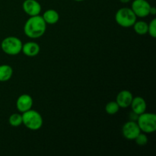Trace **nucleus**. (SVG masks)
Instances as JSON below:
<instances>
[{
  "mask_svg": "<svg viewBox=\"0 0 156 156\" xmlns=\"http://www.w3.org/2000/svg\"><path fill=\"white\" fill-rule=\"evenodd\" d=\"M40 50H41L40 46L37 43L27 42L22 46L21 51L27 56L33 57V56H37L40 53Z\"/></svg>",
  "mask_w": 156,
  "mask_h": 156,
  "instance_id": "obj_12",
  "label": "nucleus"
},
{
  "mask_svg": "<svg viewBox=\"0 0 156 156\" xmlns=\"http://www.w3.org/2000/svg\"><path fill=\"white\" fill-rule=\"evenodd\" d=\"M137 123L141 131L146 133H152L156 130V115L153 113L144 112L138 116Z\"/></svg>",
  "mask_w": 156,
  "mask_h": 156,
  "instance_id": "obj_4",
  "label": "nucleus"
},
{
  "mask_svg": "<svg viewBox=\"0 0 156 156\" xmlns=\"http://www.w3.org/2000/svg\"><path fill=\"white\" fill-rule=\"evenodd\" d=\"M133 98V96L130 91L123 90L117 94L116 102L118 104L120 108H126L130 106Z\"/></svg>",
  "mask_w": 156,
  "mask_h": 156,
  "instance_id": "obj_10",
  "label": "nucleus"
},
{
  "mask_svg": "<svg viewBox=\"0 0 156 156\" xmlns=\"http://www.w3.org/2000/svg\"><path fill=\"white\" fill-rule=\"evenodd\" d=\"M47 24L41 15L30 16L24 24V31L27 37L30 38H39L44 34Z\"/></svg>",
  "mask_w": 156,
  "mask_h": 156,
  "instance_id": "obj_1",
  "label": "nucleus"
},
{
  "mask_svg": "<svg viewBox=\"0 0 156 156\" xmlns=\"http://www.w3.org/2000/svg\"><path fill=\"white\" fill-rule=\"evenodd\" d=\"M9 122L11 126L18 127L22 124V115L20 114H13L10 116Z\"/></svg>",
  "mask_w": 156,
  "mask_h": 156,
  "instance_id": "obj_16",
  "label": "nucleus"
},
{
  "mask_svg": "<svg viewBox=\"0 0 156 156\" xmlns=\"http://www.w3.org/2000/svg\"><path fill=\"white\" fill-rule=\"evenodd\" d=\"M120 110V107H119L118 104L116 101H111L109 103L107 104L105 106V111L108 113L110 115H114L116 114Z\"/></svg>",
  "mask_w": 156,
  "mask_h": 156,
  "instance_id": "obj_17",
  "label": "nucleus"
},
{
  "mask_svg": "<svg viewBox=\"0 0 156 156\" xmlns=\"http://www.w3.org/2000/svg\"><path fill=\"white\" fill-rule=\"evenodd\" d=\"M32 106H33V99L29 94H21L18 97L16 101L17 108L21 113L29 111L31 109Z\"/></svg>",
  "mask_w": 156,
  "mask_h": 156,
  "instance_id": "obj_9",
  "label": "nucleus"
},
{
  "mask_svg": "<svg viewBox=\"0 0 156 156\" xmlns=\"http://www.w3.org/2000/svg\"><path fill=\"white\" fill-rule=\"evenodd\" d=\"M74 1H76V2H82V1H84V0H74Z\"/></svg>",
  "mask_w": 156,
  "mask_h": 156,
  "instance_id": "obj_22",
  "label": "nucleus"
},
{
  "mask_svg": "<svg viewBox=\"0 0 156 156\" xmlns=\"http://www.w3.org/2000/svg\"><path fill=\"white\" fill-rule=\"evenodd\" d=\"M22 42L16 37H8L1 43V48L5 53L15 56L20 53L22 50Z\"/></svg>",
  "mask_w": 156,
  "mask_h": 156,
  "instance_id": "obj_5",
  "label": "nucleus"
},
{
  "mask_svg": "<svg viewBox=\"0 0 156 156\" xmlns=\"http://www.w3.org/2000/svg\"><path fill=\"white\" fill-rule=\"evenodd\" d=\"M136 15L129 8H121L115 15L116 22L123 27H132L136 21Z\"/></svg>",
  "mask_w": 156,
  "mask_h": 156,
  "instance_id": "obj_3",
  "label": "nucleus"
},
{
  "mask_svg": "<svg viewBox=\"0 0 156 156\" xmlns=\"http://www.w3.org/2000/svg\"><path fill=\"white\" fill-rule=\"evenodd\" d=\"M13 74L12 68L9 65L0 66V82H6L12 78Z\"/></svg>",
  "mask_w": 156,
  "mask_h": 156,
  "instance_id": "obj_14",
  "label": "nucleus"
},
{
  "mask_svg": "<svg viewBox=\"0 0 156 156\" xmlns=\"http://www.w3.org/2000/svg\"><path fill=\"white\" fill-rule=\"evenodd\" d=\"M148 33L152 37H156V19L154 18L151 22L148 24Z\"/></svg>",
  "mask_w": 156,
  "mask_h": 156,
  "instance_id": "obj_19",
  "label": "nucleus"
},
{
  "mask_svg": "<svg viewBox=\"0 0 156 156\" xmlns=\"http://www.w3.org/2000/svg\"><path fill=\"white\" fill-rule=\"evenodd\" d=\"M133 26L135 32L138 34L144 35L148 33V24L146 21H136Z\"/></svg>",
  "mask_w": 156,
  "mask_h": 156,
  "instance_id": "obj_15",
  "label": "nucleus"
},
{
  "mask_svg": "<svg viewBox=\"0 0 156 156\" xmlns=\"http://www.w3.org/2000/svg\"><path fill=\"white\" fill-rule=\"evenodd\" d=\"M134 140H135L137 145L141 146H146L148 143L147 136L144 133H141L136 137V139Z\"/></svg>",
  "mask_w": 156,
  "mask_h": 156,
  "instance_id": "obj_18",
  "label": "nucleus"
},
{
  "mask_svg": "<svg viewBox=\"0 0 156 156\" xmlns=\"http://www.w3.org/2000/svg\"><path fill=\"white\" fill-rule=\"evenodd\" d=\"M150 4L146 0H134L131 9L136 17L146 18L150 15Z\"/></svg>",
  "mask_w": 156,
  "mask_h": 156,
  "instance_id": "obj_6",
  "label": "nucleus"
},
{
  "mask_svg": "<svg viewBox=\"0 0 156 156\" xmlns=\"http://www.w3.org/2000/svg\"><path fill=\"white\" fill-rule=\"evenodd\" d=\"M133 112L137 115L143 114L146 111V102L142 97H136L133 98L130 105Z\"/></svg>",
  "mask_w": 156,
  "mask_h": 156,
  "instance_id": "obj_11",
  "label": "nucleus"
},
{
  "mask_svg": "<svg viewBox=\"0 0 156 156\" xmlns=\"http://www.w3.org/2000/svg\"><path fill=\"white\" fill-rule=\"evenodd\" d=\"M22 7L24 12L30 16L40 15L41 12V5L37 0H24Z\"/></svg>",
  "mask_w": 156,
  "mask_h": 156,
  "instance_id": "obj_8",
  "label": "nucleus"
},
{
  "mask_svg": "<svg viewBox=\"0 0 156 156\" xmlns=\"http://www.w3.org/2000/svg\"><path fill=\"white\" fill-rule=\"evenodd\" d=\"M42 18H44L46 24H54L58 22L59 19V15L56 10L53 9H49L46 11L43 15Z\"/></svg>",
  "mask_w": 156,
  "mask_h": 156,
  "instance_id": "obj_13",
  "label": "nucleus"
},
{
  "mask_svg": "<svg viewBox=\"0 0 156 156\" xmlns=\"http://www.w3.org/2000/svg\"><path fill=\"white\" fill-rule=\"evenodd\" d=\"M122 3H128L131 1V0H120Z\"/></svg>",
  "mask_w": 156,
  "mask_h": 156,
  "instance_id": "obj_21",
  "label": "nucleus"
},
{
  "mask_svg": "<svg viewBox=\"0 0 156 156\" xmlns=\"http://www.w3.org/2000/svg\"><path fill=\"white\" fill-rule=\"evenodd\" d=\"M22 123L31 130H37L43 125V118L41 114L34 110L22 113Z\"/></svg>",
  "mask_w": 156,
  "mask_h": 156,
  "instance_id": "obj_2",
  "label": "nucleus"
},
{
  "mask_svg": "<svg viewBox=\"0 0 156 156\" xmlns=\"http://www.w3.org/2000/svg\"><path fill=\"white\" fill-rule=\"evenodd\" d=\"M155 14H156V9L155 7H152V6H151V8H150V15H155Z\"/></svg>",
  "mask_w": 156,
  "mask_h": 156,
  "instance_id": "obj_20",
  "label": "nucleus"
},
{
  "mask_svg": "<svg viewBox=\"0 0 156 156\" xmlns=\"http://www.w3.org/2000/svg\"><path fill=\"white\" fill-rule=\"evenodd\" d=\"M122 133L123 135L126 140H134L136 137L141 133L140 126L138 123L134 120H130L129 122H126L122 128Z\"/></svg>",
  "mask_w": 156,
  "mask_h": 156,
  "instance_id": "obj_7",
  "label": "nucleus"
}]
</instances>
